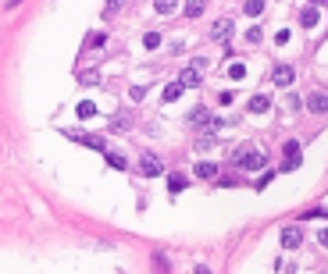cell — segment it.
Segmentation results:
<instances>
[{
  "instance_id": "obj_5",
  "label": "cell",
  "mask_w": 328,
  "mask_h": 274,
  "mask_svg": "<svg viewBox=\"0 0 328 274\" xmlns=\"http://www.w3.org/2000/svg\"><path fill=\"white\" fill-rule=\"evenodd\" d=\"M282 246L285 249H300L303 246V228L300 224H285L282 228Z\"/></svg>"
},
{
  "instance_id": "obj_15",
  "label": "cell",
  "mask_w": 328,
  "mask_h": 274,
  "mask_svg": "<svg viewBox=\"0 0 328 274\" xmlns=\"http://www.w3.org/2000/svg\"><path fill=\"white\" fill-rule=\"evenodd\" d=\"M129 125H132V118H129V114H114V118H111V132H125Z\"/></svg>"
},
{
  "instance_id": "obj_33",
  "label": "cell",
  "mask_w": 328,
  "mask_h": 274,
  "mask_svg": "<svg viewBox=\"0 0 328 274\" xmlns=\"http://www.w3.org/2000/svg\"><path fill=\"white\" fill-rule=\"evenodd\" d=\"M14 4H22V0H7V7H14Z\"/></svg>"
},
{
  "instance_id": "obj_27",
  "label": "cell",
  "mask_w": 328,
  "mask_h": 274,
  "mask_svg": "<svg viewBox=\"0 0 328 274\" xmlns=\"http://www.w3.org/2000/svg\"><path fill=\"white\" fill-rule=\"evenodd\" d=\"M154 267L161 274H168V257H164V253H154Z\"/></svg>"
},
{
  "instance_id": "obj_23",
  "label": "cell",
  "mask_w": 328,
  "mask_h": 274,
  "mask_svg": "<svg viewBox=\"0 0 328 274\" xmlns=\"http://www.w3.org/2000/svg\"><path fill=\"white\" fill-rule=\"evenodd\" d=\"M154 7H157V14H171L178 7V0H154Z\"/></svg>"
},
{
  "instance_id": "obj_9",
  "label": "cell",
  "mask_w": 328,
  "mask_h": 274,
  "mask_svg": "<svg viewBox=\"0 0 328 274\" xmlns=\"http://www.w3.org/2000/svg\"><path fill=\"white\" fill-rule=\"evenodd\" d=\"M318 22H321L318 7H303V11H300V25H303V29H314Z\"/></svg>"
},
{
  "instance_id": "obj_6",
  "label": "cell",
  "mask_w": 328,
  "mask_h": 274,
  "mask_svg": "<svg viewBox=\"0 0 328 274\" xmlns=\"http://www.w3.org/2000/svg\"><path fill=\"white\" fill-rule=\"evenodd\" d=\"M139 171H143L147 178H157V175L164 171V164L154 157V153H143V160H139Z\"/></svg>"
},
{
  "instance_id": "obj_30",
  "label": "cell",
  "mask_w": 328,
  "mask_h": 274,
  "mask_svg": "<svg viewBox=\"0 0 328 274\" xmlns=\"http://www.w3.org/2000/svg\"><path fill=\"white\" fill-rule=\"evenodd\" d=\"M314 217H321V221H328V210H307V214H303V221H314Z\"/></svg>"
},
{
  "instance_id": "obj_19",
  "label": "cell",
  "mask_w": 328,
  "mask_h": 274,
  "mask_svg": "<svg viewBox=\"0 0 328 274\" xmlns=\"http://www.w3.org/2000/svg\"><path fill=\"white\" fill-rule=\"evenodd\" d=\"M168 189H171V193H182V189H186V175H178V171L168 175Z\"/></svg>"
},
{
  "instance_id": "obj_14",
  "label": "cell",
  "mask_w": 328,
  "mask_h": 274,
  "mask_svg": "<svg viewBox=\"0 0 328 274\" xmlns=\"http://www.w3.org/2000/svg\"><path fill=\"white\" fill-rule=\"evenodd\" d=\"M96 47H107V32H93V36L86 39V47H82V50H96Z\"/></svg>"
},
{
  "instance_id": "obj_1",
  "label": "cell",
  "mask_w": 328,
  "mask_h": 274,
  "mask_svg": "<svg viewBox=\"0 0 328 274\" xmlns=\"http://www.w3.org/2000/svg\"><path fill=\"white\" fill-rule=\"evenodd\" d=\"M232 164H236L239 171H260V167H264V153L253 150V146H239V150L232 153Z\"/></svg>"
},
{
  "instance_id": "obj_28",
  "label": "cell",
  "mask_w": 328,
  "mask_h": 274,
  "mask_svg": "<svg viewBox=\"0 0 328 274\" xmlns=\"http://www.w3.org/2000/svg\"><path fill=\"white\" fill-rule=\"evenodd\" d=\"M260 36H264V32H260L257 25H253V29H246V43H260Z\"/></svg>"
},
{
  "instance_id": "obj_7",
  "label": "cell",
  "mask_w": 328,
  "mask_h": 274,
  "mask_svg": "<svg viewBox=\"0 0 328 274\" xmlns=\"http://www.w3.org/2000/svg\"><path fill=\"white\" fill-rule=\"evenodd\" d=\"M307 111L311 114H328V96L325 93H311L307 96Z\"/></svg>"
},
{
  "instance_id": "obj_34",
  "label": "cell",
  "mask_w": 328,
  "mask_h": 274,
  "mask_svg": "<svg viewBox=\"0 0 328 274\" xmlns=\"http://www.w3.org/2000/svg\"><path fill=\"white\" fill-rule=\"evenodd\" d=\"M311 4H328V0H311Z\"/></svg>"
},
{
  "instance_id": "obj_17",
  "label": "cell",
  "mask_w": 328,
  "mask_h": 274,
  "mask_svg": "<svg viewBox=\"0 0 328 274\" xmlns=\"http://www.w3.org/2000/svg\"><path fill=\"white\" fill-rule=\"evenodd\" d=\"M214 142H218L214 132H203V136L196 139V150H200V153H207V150H214Z\"/></svg>"
},
{
  "instance_id": "obj_16",
  "label": "cell",
  "mask_w": 328,
  "mask_h": 274,
  "mask_svg": "<svg viewBox=\"0 0 328 274\" xmlns=\"http://www.w3.org/2000/svg\"><path fill=\"white\" fill-rule=\"evenodd\" d=\"M107 164H111L114 171H129V160H125L121 153H111V150H107Z\"/></svg>"
},
{
  "instance_id": "obj_2",
  "label": "cell",
  "mask_w": 328,
  "mask_h": 274,
  "mask_svg": "<svg viewBox=\"0 0 328 274\" xmlns=\"http://www.w3.org/2000/svg\"><path fill=\"white\" fill-rule=\"evenodd\" d=\"M189 125L207 129V132H218V129H221V118H214L207 107H193V111H189Z\"/></svg>"
},
{
  "instance_id": "obj_13",
  "label": "cell",
  "mask_w": 328,
  "mask_h": 274,
  "mask_svg": "<svg viewBox=\"0 0 328 274\" xmlns=\"http://www.w3.org/2000/svg\"><path fill=\"white\" fill-rule=\"evenodd\" d=\"M182 89H186L182 82H171V86H168V89H164V93H161V100H164V103H175V100L182 96Z\"/></svg>"
},
{
  "instance_id": "obj_21",
  "label": "cell",
  "mask_w": 328,
  "mask_h": 274,
  "mask_svg": "<svg viewBox=\"0 0 328 274\" xmlns=\"http://www.w3.org/2000/svg\"><path fill=\"white\" fill-rule=\"evenodd\" d=\"M243 11L250 14V18H257V14L264 11V0H246V4H243Z\"/></svg>"
},
{
  "instance_id": "obj_3",
  "label": "cell",
  "mask_w": 328,
  "mask_h": 274,
  "mask_svg": "<svg viewBox=\"0 0 328 274\" xmlns=\"http://www.w3.org/2000/svg\"><path fill=\"white\" fill-rule=\"evenodd\" d=\"M271 82H275L278 89H289V86L296 82V71H293V65H275V68H271Z\"/></svg>"
},
{
  "instance_id": "obj_32",
  "label": "cell",
  "mask_w": 328,
  "mask_h": 274,
  "mask_svg": "<svg viewBox=\"0 0 328 274\" xmlns=\"http://www.w3.org/2000/svg\"><path fill=\"white\" fill-rule=\"evenodd\" d=\"M318 242H321V246H328V228H321V231H318Z\"/></svg>"
},
{
  "instance_id": "obj_26",
  "label": "cell",
  "mask_w": 328,
  "mask_h": 274,
  "mask_svg": "<svg viewBox=\"0 0 328 274\" xmlns=\"http://www.w3.org/2000/svg\"><path fill=\"white\" fill-rule=\"evenodd\" d=\"M285 107H289V111H300V107H303V100H300L296 93H289V96H285Z\"/></svg>"
},
{
  "instance_id": "obj_10",
  "label": "cell",
  "mask_w": 328,
  "mask_h": 274,
  "mask_svg": "<svg viewBox=\"0 0 328 274\" xmlns=\"http://www.w3.org/2000/svg\"><path fill=\"white\" fill-rule=\"evenodd\" d=\"M178 82H182L186 89H196V86H200V68H186L178 75Z\"/></svg>"
},
{
  "instance_id": "obj_22",
  "label": "cell",
  "mask_w": 328,
  "mask_h": 274,
  "mask_svg": "<svg viewBox=\"0 0 328 274\" xmlns=\"http://www.w3.org/2000/svg\"><path fill=\"white\" fill-rule=\"evenodd\" d=\"M75 114H79V118H93V114H96V103H89V100H82L79 107H75Z\"/></svg>"
},
{
  "instance_id": "obj_8",
  "label": "cell",
  "mask_w": 328,
  "mask_h": 274,
  "mask_svg": "<svg viewBox=\"0 0 328 274\" xmlns=\"http://www.w3.org/2000/svg\"><path fill=\"white\" fill-rule=\"evenodd\" d=\"M246 107H250V114H264V111H271V96L257 93V96H253V100H250Z\"/></svg>"
},
{
  "instance_id": "obj_20",
  "label": "cell",
  "mask_w": 328,
  "mask_h": 274,
  "mask_svg": "<svg viewBox=\"0 0 328 274\" xmlns=\"http://www.w3.org/2000/svg\"><path fill=\"white\" fill-rule=\"evenodd\" d=\"M229 78H232V82H243V78H246V65H243V61L229 65Z\"/></svg>"
},
{
  "instance_id": "obj_31",
  "label": "cell",
  "mask_w": 328,
  "mask_h": 274,
  "mask_svg": "<svg viewBox=\"0 0 328 274\" xmlns=\"http://www.w3.org/2000/svg\"><path fill=\"white\" fill-rule=\"evenodd\" d=\"M118 7H121V0H107V4H104V14H114Z\"/></svg>"
},
{
  "instance_id": "obj_4",
  "label": "cell",
  "mask_w": 328,
  "mask_h": 274,
  "mask_svg": "<svg viewBox=\"0 0 328 274\" xmlns=\"http://www.w3.org/2000/svg\"><path fill=\"white\" fill-rule=\"evenodd\" d=\"M65 136L72 139V142L89 146V150H100V153H107V139H100V136H89V132H65Z\"/></svg>"
},
{
  "instance_id": "obj_29",
  "label": "cell",
  "mask_w": 328,
  "mask_h": 274,
  "mask_svg": "<svg viewBox=\"0 0 328 274\" xmlns=\"http://www.w3.org/2000/svg\"><path fill=\"white\" fill-rule=\"evenodd\" d=\"M96 82H100L96 71H82V86H96Z\"/></svg>"
},
{
  "instance_id": "obj_18",
  "label": "cell",
  "mask_w": 328,
  "mask_h": 274,
  "mask_svg": "<svg viewBox=\"0 0 328 274\" xmlns=\"http://www.w3.org/2000/svg\"><path fill=\"white\" fill-rule=\"evenodd\" d=\"M282 150H285V160H300V139H289Z\"/></svg>"
},
{
  "instance_id": "obj_12",
  "label": "cell",
  "mask_w": 328,
  "mask_h": 274,
  "mask_svg": "<svg viewBox=\"0 0 328 274\" xmlns=\"http://www.w3.org/2000/svg\"><path fill=\"white\" fill-rule=\"evenodd\" d=\"M196 178H218V164L200 160V164H196Z\"/></svg>"
},
{
  "instance_id": "obj_11",
  "label": "cell",
  "mask_w": 328,
  "mask_h": 274,
  "mask_svg": "<svg viewBox=\"0 0 328 274\" xmlns=\"http://www.w3.org/2000/svg\"><path fill=\"white\" fill-rule=\"evenodd\" d=\"M229 36H232V22H229V18H221V22L211 29V39H229Z\"/></svg>"
},
{
  "instance_id": "obj_25",
  "label": "cell",
  "mask_w": 328,
  "mask_h": 274,
  "mask_svg": "<svg viewBox=\"0 0 328 274\" xmlns=\"http://www.w3.org/2000/svg\"><path fill=\"white\" fill-rule=\"evenodd\" d=\"M200 11H203V0H193V4H186V18H200Z\"/></svg>"
},
{
  "instance_id": "obj_24",
  "label": "cell",
  "mask_w": 328,
  "mask_h": 274,
  "mask_svg": "<svg viewBox=\"0 0 328 274\" xmlns=\"http://www.w3.org/2000/svg\"><path fill=\"white\" fill-rule=\"evenodd\" d=\"M143 47H147V50H157V47H161V32H147V36H143Z\"/></svg>"
}]
</instances>
